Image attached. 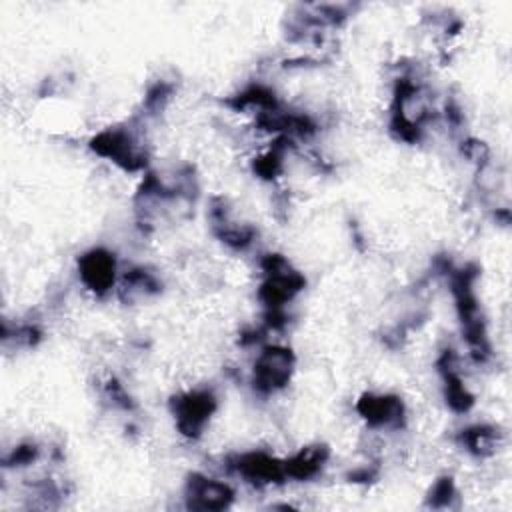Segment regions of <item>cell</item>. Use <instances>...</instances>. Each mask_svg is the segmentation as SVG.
Instances as JSON below:
<instances>
[{"instance_id":"cell-1","label":"cell","mask_w":512,"mask_h":512,"mask_svg":"<svg viewBox=\"0 0 512 512\" xmlns=\"http://www.w3.org/2000/svg\"><path fill=\"white\" fill-rule=\"evenodd\" d=\"M90 148L120 168L128 172L144 170L148 162V154L140 138L130 128H108L102 130L92 142Z\"/></svg>"},{"instance_id":"cell-2","label":"cell","mask_w":512,"mask_h":512,"mask_svg":"<svg viewBox=\"0 0 512 512\" xmlns=\"http://www.w3.org/2000/svg\"><path fill=\"white\" fill-rule=\"evenodd\" d=\"M294 354L284 346H264L256 356L252 384L260 394H272L290 382Z\"/></svg>"},{"instance_id":"cell-3","label":"cell","mask_w":512,"mask_h":512,"mask_svg":"<svg viewBox=\"0 0 512 512\" xmlns=\"http://www.w3.org/2000/svg\"><path fill=\"white\" fill-rule=\"evenodd\" d=\"M170 408H172V414L176 420V428L184 436L196 438L202 434L210 416L216 410V396L206 388L190 390V392L176 396L172 400Z\"/></svg>"},{"instance_id":"cell-4","label":"cell","mask_w":512,"mask_h":512,"mask_svg":"<svg viewBox=\"0 0 512 512\" xmlns=\"http://www.w3.org/2000/svg\"><path fill=\"white\" fill-rule=\"evenodd\" d=\"M116 258L104 248H94L80 256L78 274L82 284L94 294L102 296L116 284Z\"/></svg>"},{"instance_id":"cell-5","label":"cell","mask_w":512,"mask_h":512,"mask_svg":"<svg viewBox=\"0 0 512 512\" xmlns=\"http://www.w3.org/2000/svg\"><path fill=\"white\" fill-rule=\"evenodd\" d=\"M232 468L248 482L264 486L286 480L284 462L266 452H246L234 458Z\"/></svg>"},{"instance_id":"cell-6","label":"cell","mask_w":512,"mask_h":512,"mask_svg":"<svg viewBox=\"0 0 512 512\" xmlns=\"http://www.w3.org/2000/svg\"><path fill=\"white\" fill-rule=\"evenodd\" d=\"M188 506L196 510H224L234 500V490L222 482L194 474L186 484Z\"/></svg>"},{"instance_id":"cell-7","label":"cell","mask_w":512,"mask_h":512,"mask_svg":"<svg viewBox=\"0 0 512 512\" xmlns=\"http://www.w3.org/2000/svg\"><path fill=\"white\" fill-rule=\"evenodd\" d=\"M358 412L374 428H400L404 424V404L396 396L366 394L358 402Z\"/></svg>"},{"instance_id":"cell-8","label":"cell","mask_w":512,"mask_h":512,"mask_svg":"<svg viewBox=\"0 0 512 512\" xmlns=\"http://www.w3.org/2000/svg\"><path fill=\"white\" fill-rule=\"evenodd\" d=\"M328 460V448L324 446H306L300 448L294 456L284 460L286 478L308 480L320 472L324 462Z\"/></svg>"},{"instance_id":"cell-9","label":"cell","mask_w":512,"mask_h":512,"mask_svg":"<svg viewBox=\"0 0 512 512\" xmlns=\"http://www.w3.org/2000/svg\"><path fill=\"white\" fill-rule=\"evenodd\" d=\"M156 292H160V280L146 268H132L120 282V296L130 302L136 298H148Z\"/></svg>"},{"instance_id":"cell-10","label":"cell","mask_w":512,"mask_h":512,"mask_svg":"<svg viewBox=\"0 0 512 512\" xmlns=\"http://www.w3.org/2000/svg\"><path fill=\"white\" fill-rule=\"evenodd\" d=\"M496 436H498L496 428L478 424L462 430L460 442L474 456H490L496 448Z\"/></svg>"},{"instance_id":"cell-11","label":"cell","mask_w":512,"mask_h":512,"mask_svg":"<svg viewBox=\"0 0 512 512\" xmlns=\"http://www.w3.org/2000/svg\"><path fill=\"white\" fill-rule=\"evenodd\" d=\"M456 498V486L452 482V478H440L432 490H430V504L434 508H446L450 506V502Z\"/></svg>"}]
</instances>
